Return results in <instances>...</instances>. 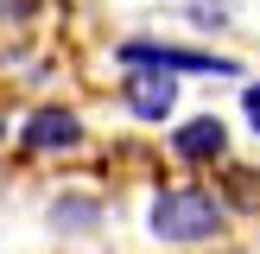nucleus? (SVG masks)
Instances as JSON below:
<instances>
[{
	"instance_id": "obj_1",
	"label": "nucleus",
	"mask_w": 260,
	"mask_h": 254,
	"mask_svg": "<svg viewBox=\"0 0 260 254\" xmlns=\"http://www.w3.org/2000/svg\"><path fill=\"white\" fill-rule=\"evenodd\" d=\"M222 210L229 203L216 197V190H197V184H178V190H159L152 197V235L165 241H210L216 229H222Z\"/></svg>"
},
{
	"instance_id": "obj_2",
	"label": "nucleus",
	"mask_w": 260,
	"mask_h": 254,
	"mask_svg": "<svg viewBox=\"0 0 260 254\" xmlns=\"http://www.w3.org/2000/svg\"><path fill=\"white\" fill-rule=\"evenodd\" d=\"M76 140H83V121L63 114V108H32V121L19 127V152H25V159H38V152H63V146H76Z\"/></svg>"
},
{
	"instance_id": "obj_3",
	"label": "nucleus",
	"mask_w": 260,
	"mask_h": 254,
	"mask_svg": "<svg viewBox=\"0 0 260 254\" xmlns=\"http://www.w3.org/2000/svg\"><path fill=\"white\" fill-rule=\"evenodd\" d=\"M229 152V134H222V121L216 114H203V121H184L172 134V159H184V165H216Z\"/></svg>"
},
{
	"instance_id": "obj_4",
	"label": "nucleus",
	"mask_w": 260,
	"mask_h": 254,
	"mask_svg": "<svg viewBox=\"0 0 260 254\" xmlns=\"http://www.w3.org/2000/svg\"><path fill=\"white\" fill-rule=\"evenodd\" d=\"M127 108H134L140 121H165V114L178 108L172 70H134V83H127Z\"/></svg>"
},
{
	"instance_id": "obj_5",
	"label": "nucleus",
	"mask_w": 260,
	"mask_h": 254,
	"mask_svg": "<svg viewBox=\"0 0 260 254\" xmlns=\"http://www.w3.org/2000/svg\"><path fill=\"white\" fill-rule=\"evenodd\" d=\"M254 197H260V178H254V172H229V203H235V210H248Z\"/></svg>"
},
{
	"instance_id": "obj_6",
	"label": "nucleus",
	"mask_w": 260,
	"mask_h": 254,
	"mask_svg": "<svg viewBox=\"0 0 260 254\" xmlns=\"http://www.w3.org/2000/svg\"><path fill=\"white\" fill-rule=\"evenodd\" d=\"M190 19L197 25H222L229 13H222V0H190Z\"/></svg>"
},
{
	"instance_id": "obj_7",
	"label": "nucleus",
	"mask_w": 260,
	"mask_h": 254,
	"mask_svg": "<svg viewBox=\"0 0 260 254\" xmlns=\"http://www.w3.org/2000/svg\"><path fill=\"white\" fill-rule=\"evenodd\" d=\"M241 108H248V127H254V134H260V83L248 89V102H241Z\"/></svg>"
}]
</instances>
